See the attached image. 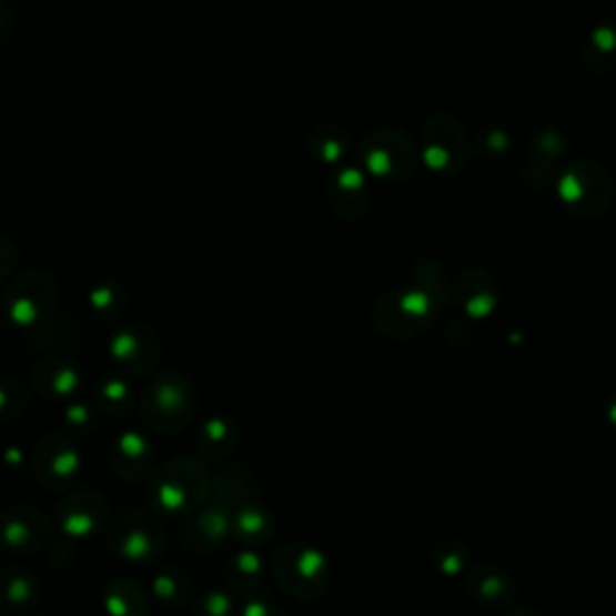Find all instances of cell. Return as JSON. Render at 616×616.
I'll return each instance as SVG.
<instances>
[{
    "instance_id": "obj_1",
    "label": "cell",
    "mask_w": 616,
    "mask_h": 616,
    "mask_svg": "<svg viewBox=\"0 0 616 616\" xmlns=\"http://www.w3.org/2000/svg\"><path fill=\"white\" fill-rule=\"evenodd\" d=\"M8 316L22 327L41 325L55 306V286L44 272H24L20 280L10 284L6 294Z\"/></svg>"
},
{
    "instance_id": "obj_2",
    "label": "cell",
    "mask_w": 616,
    "mask_h": 616,
    "mask_svg": "<svg viewBox=\"0 0 616 616\" xmlns=\"http://www.w3.org/2000/svg\"><path fill=\"white\" fill-rule=\"evenodd\" d=\"M41 518L34 511H20V508H12L8 511L3 518H0V542L6 544L10 549H27L32 547V539L37 537V527Z\"/></svg>"
},
{
    "instance_id": "obj_3",
    "label": "cell",
    "mask_w": 616,
    "mask_h": 616,
    "mask_svg": "<svg viewBox=\"0 0 616 616\" xmlns=\"http://www.w3.org/2000/svg\"><path fill=\"white\" fill-rule=\"evenodd\" d=\"M32 383L39 393H53V395H63L73 391V383H75V374L70 371V366H65L63 362H55V360H47L37 364L34 374H32Z\"/></svg>"
},
{
    "instance_id": "obj_4",
    "label": "cell",
    "mask_w": 616,
    "mask_h": 616,
    "mask_svg": "<svg viewBox=\"0 0 616 616\" xmlns=\"http://www.w3.org/2000/svg\"><path fill=\"white\" fill-rule=\"evenodd\" d=\"M34 580L32 576L20 570H6L0 573V602L10 607H20V605H30L34 599Z\"/></svg>"
},
{
    "instance_id": "obj_5",
    "label": "cell",
    "mask_w": 616,
    "mask_h": 616,
    "mask_svg": "<svg viewBox=\"0 0 616 616\" xmlns=\"http://www.w3.org/2000/svg\"><path fill=\"white\" fill-rule=\"evenodd\" d=\"M24 403V388L20 381H0V417H16Z\"/></svg>"
},
{
    "instance_id": "obj_6",
    "label": "cell",
    "mask_w": 616,
    "mask_h": 616,
    "mask_svg": "<svg viewBox=\"0 0 616 616\" xmlns=\"http://www.w3.org/2000/svg\"><path fill=\"white\" fill-rule=\"evenodd\" d=\"M18 257H20V253H18L16 243L0 236V280H6L10 275L12 267L18 265Z\"/></svg>"
},
{
    "instance_id": "obj_7",
    "label": "cell",
    "mask_w": 616,
    "mask_h": 616,
    "mask_svg": "<svg viewBox=\"0 0 616 616\" xmlns=\"http://www.w3.org/2000/svg\"><path fill=\"white\" fill-rule=\"evenodd\" d=\"M12 30V16H10V8H6L0 3V41L10 37Z\"/></svg>"
}]
</instances>
